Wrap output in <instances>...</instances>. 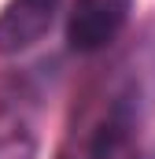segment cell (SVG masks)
Wrapping results in <instances>:
<instances>
[{
  "mask_svg": "<svg viewBox=\"0 0 155 159\" xmlns=\"http://www.w3.org/2000/svg\"><path fill=\"white\" fill-rule=\"evenodd\" d=\"M133 15V0H74L67 11V44L70 52L92 56L107 48L126 30Z\"/></svg>",
  "mask_w": 155,
  "mask_h": 159,
  "instance_id": "1",
  "label": "cell"
},
{
  "mask_svg": "<svg viewBox=\"0 0 155 159\" xmlns=\"http://www.w3.org/2000/svg\"><path fill=\"white\" fill-rule=\"evenodd\" d=\"M63 0H7L0 7V56L30 52L55 26Z\"/></svg>",
  "mask_w": 155,
  "mask_h": 159,
  "instance_id": "2",
  "label": "cell"
},
{
  "mask_svg": "<svg viewBox=\"0 0 155 159\" xmlns=\"http://www.w3.org/2000/svg\"><path fill=\"white\" fill-rule=\"evenodd\" d=\"M89 159H140L137 144H133V119L122 107H115L111 119L104 122V129L96 133Z\"/></svg>",
  "mask_w": 155,
  "mask_h": 159,
  "instance_id": "3",
  "label": "cell"
},
{
  "mask_svg": "<svg viewBox=\"0 0 155 159\" xmlns=\"http://www.w3.org/2000/svg\"><path fill=\"white\" fill-rule=\"evenodd\" d=\"M33 156H37V144L30 133H22V129L0 133V159H33Z\"/></svg>",
  "mask_w": 155,
  "mask_h": 159,
  "instance_id": "4",
  "label": "cell"
}]
</instances>
